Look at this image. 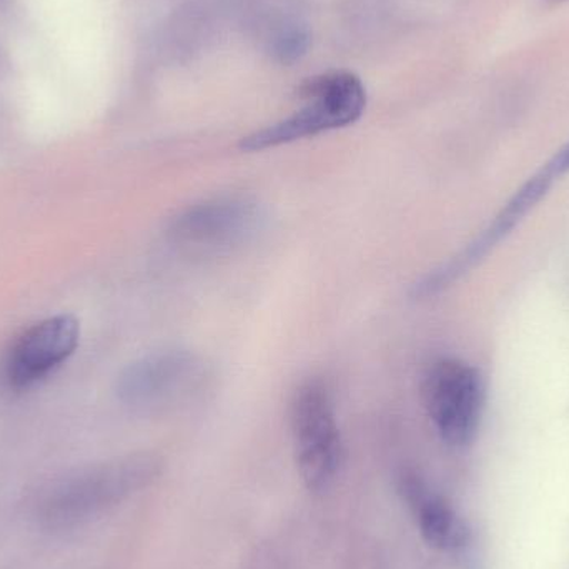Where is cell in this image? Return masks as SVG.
Listing matches in <instances>:
<instances>
[{"label":"cell","mask_w":569,"mask_h":569,"mask_svg":"<svg viewBox=\"0 0 569 569\" xmlns=\"http://www.w3.org/2000/svg\"><path fill=\"white\" fill-rule=\"evenodd\" d=\"M160 461L150 455L72 471L47 483L33 500V517L49 531L83 527L156 480Z\"/></svg>","instance_id":"cell-1"},{"label":"cell","mask_w":569,"mask_h":569,"mask_svg":"<svg viewBox=\"0 0 569 569\" xmlns=\"http://www.w3.org/2000/svg\"><path fill=\"white\" fill-rule=\"evenodd\" d=\"M297 93L300 99L307 100L303 109L246 137L240 142V149L260 152L305 137L341 129L357 122L367 107L363 83L355 73L345 70L310 77L300 83Z\"/></svg>","instance_id":"cell-2"},{"label":"cell","mask_w":569,"mask_h":569,"mask_svg":"<svg viewBox=\"0 0 569 569\" xmlns=\"http://www.w3.org/2000/svg\"><path fill=\"white\" fill-rule=\"evenodd\" d=\"M291 433L301 480L310 491H323L340 471L343 445L330 391L321 381H307L291 401Z\"/></svg>","instance_id":"cell-3"},{"label":"cell","mask_w":569,"mask_h":569,"mask_svg":"<svg viewBox=\"0 0 569 569\" xmlns=\"http://www.w3.org/2000/svg\"><path fill=\"white\" fill-rule=\"evenodd\" d=\"M266 213L247 197H219L179 213L169 227L173 246L192 256H220L239 249L262 229Z\"/></svg>","instance_id":"cell-4"},{"label":"cell","mask_w":569,"mask_h":569,"mask_svg":"<svg viewBox=\"0 0 569 569\" xmlns=\"http://www.w3.org/2000/svg\"><path fill=\"white\" fill-rule=\"evenodd\" d=\"M423 398L445 443L467 447L480 427L485 405L483 378L477 368L445 358L425 375Z\"/></svg>","instance_id":"cell-5"},{"label":"cell","mask_w":569,"mask_h":569,"mask_svg":"<svg viewBox=\"0 0 569 569\" xmlns=\"http://www.w3.org/2000/svg\"><path fill=\"white\" fill-rule=\"evenodd\" d=\"M203 378L199 358L187 350H166L130 365L119 378V397L130 407L163 408L190 397Z\"/></svg>","instance_id":"cell-6"},{"label":"cell","mask_w":569,"mask_h":569,"mask_svg":"<svg viewBox=\"0 0 569 569\" xmlns=\"http://www.w3.org/2000/svg\"><path fill=\"white\" fill-rule=\"evenodd\" d=\"M557 176L545 166L540 172L535 173L513 197L510 202L503 207L497 219L488 226V229L478 237L477 240L470 243L463 252L458 253L457 257L445 263L440 269L435 270L433 273L421 280L420 283L415 284V293L417 297H430V295L438 293L443 288L450 287L455 280L460 279L468 270L473 269L490 250H493L518 223L523 220V217L547 196L548 190L553 186Z\"/></svg>","instance_id":"cell-7"},{"label":"cell","mask_w":569,"mask_h":569,"mask_svg":"<svg viewBox=\"0 0 569 569\" xmlns=\"http://www.w3.org/2000/svg\"><path fill=\"white\" fill-rule=\"evenodd\" d=\"M80 325L72 315H57L20 335L7 358V378L13 388H27L69 360L79 345Z\"/></svg>","instance_id":"cell-8"},{"label":"cell","mask_w":569,"mask_h":569,"mask_svg":"<svg viewBox=\"0 0 569 569\" xmlns=\"http://www.w3.org/2000/svg\"><path fill=\"white\" fill-rule=\"evenodd\" d=\"M401 493L417 517L421 535L431 547L458 551L470 543V528L441 495L435 493L420 478L405 475Z\"/></svg>","instance_id":"cell-9"},{"label":"cell","mask_w":569,"mask_h":569,"mask_svg":"<svg viewBox=\"0 0 569 569\" xmlns=\"http://www.w3.org/2000/svg\"><path fill=\"white\" fill-rule=\"evenodd\" d=\"M310 42V32H308L307 27L300 26V23H291V26L280 30L273 39V57L282 66H293L307 56Z\"/></svg>","instance_id":"cell-10"},{"label":"cell","mask_w":569,"mask_h":569,"mask_svg":"<svg viewBox=\"0 0 569 569\" xmlns=\"http://www.w3.org/2000/svg\"><path fill=\"white\" fill-rule=\"evenodd\" d=\"M547 166L548 169L557 176V179L567 176L569 172V142L567 146L561 147V149L551 157L550 162H548Z\"/></svg>","instance_id":"cell-11"},{"label":"cell","mask_w":569,"mask_h":569,"mask_svg":"<svg viewBox=\"0 0 569 569\" xmlns=\"http://www.w3.org/2000/svg\"><path fill=\"white\" fill-rule=\"evenodd\" d=\"M553 2H563V0H553Z\"/></svg>","instance_id":"cell-12"},{"label":"cell","mask_w":569,"mask_h":569,"mask_svg":"<svg viewBox=\"0 0 569 569\" xmlns=\"http://www.w3.org/2000/svg\"><path fill=\"white\" fill-rule=\"evenodd\" d=\"M2 2H3V0H0V3H2Z\"/></svg>","instance_id":"cell-13"}]
</instances>
